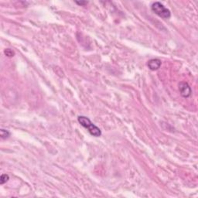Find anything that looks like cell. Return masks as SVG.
Wrapping results in <instances>:
<instances>
[{"label": "cell", "instance_id": "6da1fadb", "mask_svg": "<svg viewBox=\"0 0 198 198\" xmlns=\"http://www.w3.org/2000/svg\"><path fill=\"white\" fill-rule=\"evenodd\" d=\"M78 121L81 126L87 129V131L89 132L91 136H95V137H100L101 136V129L97 125H95L87 117L83 116V115L78 116Z\"/></svg>", "mask_w": 198, "mask_h": 198}, {"label": "cell", "instance_id": "7a4b0ae2", "mask_svg": "<svg viewBox=\"0 0 198 198\" xmlns=\"http://www.w3.org/2000/svg\"><path fill=\"white\" fill-rule=\"evenodd\" d=\"M151 10L155 15L163 19H169L171 17V12L161 2H155L151 6Z\"/></svg>", "mask_w": 198, "mask_h": 198}, {"label": "cell", "instance_id": "3957f363", "mask_svg": "<svg viewBox=\"0 0 198 198\" xmlns=\"http://www.w3.org/2000/svg\"><path fill=\"white\" fill-rule=\"evenodd\" d=\"M179 91L183 98H187L192 94V89L187 82L181 81L179 83Z\"/></svg>", "mask_w": 198, "mask_h": 198}, {"label": "cell", "instance_id": "277c9868", "mask_svg": "<svg viewBox=\"0 0 198 198\" xmlns=\"http://www.w3.org/2000/svg\"><path fill=\"white\" fill-rule=\"evenodd\" d=\"M161 60H159V59L154 58L151 59V60L148 61L147 66L150 70H153V71H155V70H157L158 69L161 67Z\"/></svg>", "mask_w": 198, "mask_h": 198}, {"label": "cell", "instance_id": "5b68a950", "mask_svg": "<svg viewBox=\"0 0 198 198\" xmlns=\"http://www.w3.org/2000/svg\"><path fill=\"white\" fill-rule=\"evenodd\" d=\"M0 136H1V139H8L10 136V132L8 130L2 128L0 130Z\"/></svg>", "mask_w": 198, "mask_h": 198}, {"label": "cell", "instance_id": "8992f818", "mask_svg": "<svg viewBox=\"0 0 198 198\" xmlns=\"http://www.w3.org/2000/svg\"><path fill=\"white\" fill-rule=\"evenodd\" d=\"M10 180V177H9V175L7 174H2V176H1V177H0V184L2 185L4 184V183H6L7 181Z\"/></svg>", "mask_w": 198, "mask_h": 198}, {"label": "cell", "instance_id": "52a82bcc", "mask_svg": "<svg viewBox=\"0 0 198 198\" xmlns=\"http://www.w3.org/2000/svg\"><path fill=\"white\" fill-rule=\"evenodd\" d=\"M4 54L5 55H6V56H8V57H12V56H14V55H15L14 51L10 48L6 49L4 51Z\"/></svg>", "mask_w": 198, "mask_h": 198}, {"label": "cell", "instance_id": "ba28073f", "mask_svg": "<svg viewBox=\"0 0 198 198\" xmlns=\"http://www.w3.org/2000/svg\"><path fill=\"white\" fill-rule=\"evenodd\" d=\"M76 4L79 5V6H85V5H87L88 2H86V1H81V2H78V1H76L75 2Z\"/></svg>", "mask_w": 198, "mask_h": 198}]
</instances>
